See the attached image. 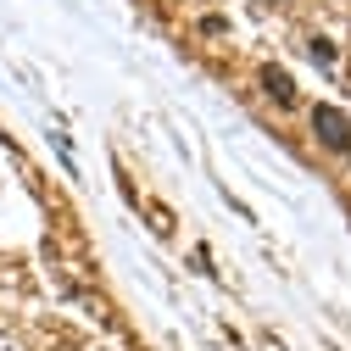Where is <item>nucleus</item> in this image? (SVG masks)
Here are the masks:
<instances>
[{
	"label": "nucleus",
	"mask_w": 351,
	"mask_h": 351,
	"mask_svg": "<svg viewBox=\"0 0 351 351\" xmlns=\"http://www.w3.org/2000/svg\"><path fill=\"white\" fill-rule=\"evenodd\" d=\"M313 134H318L324 151L351 156V117H346L340 106H313Z\"/></svg>",
	"instance_id": "1"
},
{
	"label": "nucleus",
	"mask_w": 351,
	"mask_h": 351,
	"mask_svg": "<svg viewBox=\"0 0 351 351\" xmlns=\"http://www.w3.org/2000/svg\"><path fill=\"white\" fill-rule=\"evenodd\" d=\"M262 90H268V101H279V106H295V84H290L285 67H262Z\"/></svg>",
	"instance_id": "2"
},
{
	"label": "nucleus",
	"mask_w": 351,
	"mask_h": 351,
	"mask_svg": "<svg viewBox=\"0 0 351 351\" xmlns=\"http://www.w3.org/2000/svg\"><path fill=\"white\" fill-rule=\"evenodd\" d=\"M306 56H313L318 67H335V39H324V34H313V39H306Z\"/></svg>",
	"instance_id": "3"
},
{
	"label": "nucleus",
	"mask_w": 351,
	"mask_h": 351,
	"mask_svg": "<svg viewBox=\"0 0 351 351\" xmlns=\"http://www.w3.org/2000/svg\"><path fill=\"white\" fill-rule=\"evenodd\" d=\"M223 28H229V17H217V12H206V17H201V34H206V39H217Z\"/></svg>",
	"instance_id": "4"
}]
</instances>
